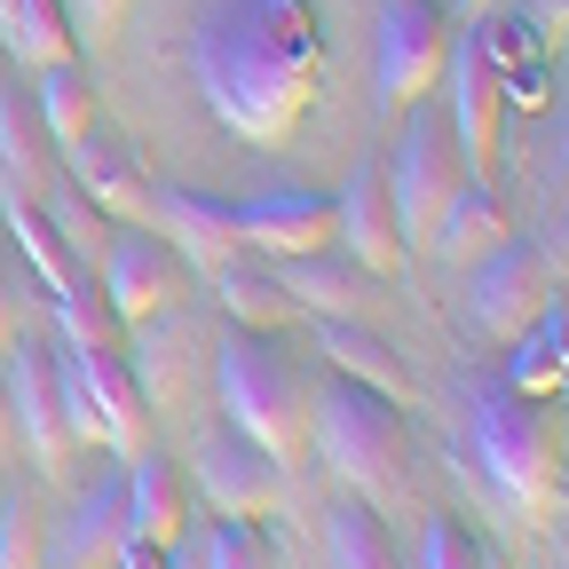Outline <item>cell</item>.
Segmentation results:
<instances>
[{"instance_id":"obj_14","label":"cell","mask_w":569,"mask_h":569,"mask_svg":"<svg viewBox=\"0 0 569 569\" xmlns=\"http://www.w3.org/2000/svg\"><path fill=\"white\" fill-rule=\"evenodd\" d=\"M56 159H63V182L80 190L96 213H111V222H134V213H142V182H151V174H142V151L119 127L96 119L88 134H71Z\"/></svg>"},{"instance_id":"obj_16","label":"cell","mask_w":569,"mask_h":569,"mask_svg":"<svg viewBox=\"0 0 569 569\" xmlns=\"http://www.w3.org/2000/svg\"><path fill=\"white\" fill-rule=\"evenodd\" d=\"M332 238H340L348 261H365L372 277H388V269L403 261V230H396L380 159H356V174L340 182V198H332Z\"/></svg>"},{"instance_id":"obj_36","label":"cell","mask_w":569,"mask_h":569,"mask_svg":"<svg viewBox=\"0 0 569 569\" xmlns=\"http://www.w3.org/2000/svg\"><path fill=\"white\" fill-rule=\"evenodd\" d=\"M24 325V293H17V261H9V238H0V340Z\"/></svg>"},{"instance_id":"obj_2","label":"cell","mask_w":569,"mask_h":569,"mask_svg":"<svg viewBox=\"0 0 569 569\" xmlns=\"http://www.w3.org/2000/svg\"><path fill=\"white\" fill-rule=\"evenodd\" d=\"M213 396H222V419L246 427L261 451L293 459L309 443V388L293 372V356H284L261 325L222 332V348H213Z\"/></svg>"},{"instance_id":"obj_33","label":"cell","mask_w":569,"mask_h":569,"mask_svg":"<svg viewBox=\"0 0 569 569\" xmlns=\"http://www.w3.org/2000/svg\"><path fill=\"white\" fill-rule=\"evenodd\" d=\"M569 190V103H546V142H538V198L553 206Z\"/></svg>"},{"instance_id":"obj_6","label":"cell","mask_w":569,"mask_h":569,"mask_svg":"<svg viewBox=\"0 0 569 569\" xmlns=\"http://www.w3.org/2000/svg\"><path fill=\"white\" fill-rule=\"evenodd\" d=\"M380 174H388V206H396L403 246H427V238H436V222H443V206H451V190L467 182V159H459V134H451V119H443V96L403 103L396 151L380 159Z\"/></svg>"},{"instance_id":"obj_32","label":"cell","mask_w":569,"mask_h":569,"mask_svg":"<svg viewBox=\"0 0 569 569\" xmlns=\"http://www.w3.org/2000/svg\"><path fill=\"white\" fill-rule=\"evenodd\" d=\"M419 569H482V546L451 515H427L419 522Z\"/></svg>"},{"instance_id":"obj_15","label":"cell","mask_w":569,"mask_h":569,"mask_svg":"<svg viewBox=\"0 0 569 569\" xmlns=\"http://www.w3.org/2000/svg\"><path fill=\"white\" fill-rule=\"evenodd\" d=\"M134 222L167 230V246H174V253H190L198 269L246 253V246H238V206L198 198V190H182V182H142V213H134Z\"/></svg>"},{"instance_id":"obj_41","label":"cell","mask_w":569,"mask_h":569,"mask_svg":"<svg viewBox=\"0 0 569 569\" xmlns=\"http://www.w3.org/2000/svg\"><path fill=\"white\" fill-rule=\"evenodd\" d=\"M561 396H569V388H561Z\"/></svg>"},{"instance_id":"obj_18","label":"cell","mask_w":569,"mask_h":569,"mask_svg":"<svg viewBox=\"0 0 569 569\" xmlns=\"http://www.w3.org/2000/svg\"><path fill=\"white\" fill-rule=\"evenodd\" d=\"M269 277H277V293L293 301V309H317V317H356V301H365V284H372L365 261L325 253V246L317 253H277Z\"/></svg>"},{"instance_id":"obj_31","label":"cell","mask_w":569,"mask_h":569,"mask_svg":"<svg viewBox=\"0 0 569 569\" xmlns=\"http://www.w3.org/2000/svg\"><path fill=\"white\" fill-rule=\"evenodd\" d=\"M198 569H277V561H269V546L246 515H213L198 530Z\"/></svg>"},{"instance_id":"obj_39","label":"cell","mask_w":569,"mask_h":569,"mask_svg":"<svg viewBox=\"0 0 569 569\" xmlns=\"http://www.w3.org/2000/svg\"><path fill=\"white\" fill-rule=\"evenodd\" d=\"M451 9H459V17H490V9H498V0H451Z\"/></svg>"},{"instance_id":"obj_11","label":"cell","mask_w":569,"mask_h":569,"mask_svg":"<svg viewBox=\"0 0 569 569\" xmlns=\"http://www.w3.org/2000/svg\"><path fill=\"white\" fill-rule=\"evenodd\" d=\"M96 284H103V301H111L119 325H142V317H159L182 293V253L159 230H142V222H111V246L96 261Z\"/></svg>"},{"instance_id":"obj_21","label":"cell","mask_w":569,"mask_h":569,"mask_svg":"<svg viewBox=\"0 0 569 569\" xmlns=\"http://www.w3.org/2000/svg\"><path fill=\"white\" fill-rule=\"evenodd\" d=\"M507 388H515V396H538V403L569 388V301H546V309L515 332Z\"/></svg>"},{"instance_id":"obj_9","label":"cell","mask_w":569,"mask_h":569,"mask_svg":"<svg viewBox=\"0 0 569 569\" xmlns=\"http://www.w3.org/2000/svg\"><path fill=\"white\" fill-rule=\"evenodd\" d=\"M443 56H451V9L443 0H380V24H372V96H380V111L419 103L443 80Z\"/></svg>"},{"instance_id":"obj_17","label":"cell","mask_w":569,"mask_h":569,"mask_svg":"<svg viewBox=\"0 0 569 569\" xmlns=\"http://www.w3.org/2000/svg\"><path fill=\"white\" fill-rule=\"evenodd\" d=\"M238 246H253L261 261L332 246V198L325 190H261V198H246L238 206Z\"/></svg>"},{"instance_id":"obj_37","label":"cell","mask_w":569,"mask_h":569,"mask_svg":"<svg viewBox=\"0 0 569 569\" xmlns=\"http://www.w3.org/2000/svg\"><path fill=\"white\" fill-rule=\"evenodd\" d=\"M167 569H198V530H182V538L167 546Z\"/></svg>"},{"instance_id":"obj_22","label":"cell","mask_w":569,"mask_h":569,"mask_svg":"<svg viewBox=\"0 0 569 569\" xmlns=\"http://www.w3.org/2000/svg\"><path fill=\"white\" fill-rule=\"evenodd\" d=\"M498 238H507V206H498V190H490V174H467L459 190H451V206H443V222H436V238H427V253H443V261H482Z\"/></svg>"},{"instance_id":"obj_12","label":"cell","mask_w":569,"mask_h":569,"mask_svg":"<svg viewBox=\"0 0 569 569\" xmlns=\"http://www.w3.org/2000/svg\"><path fill=\"white\" fill-rule=\"evenodd\" d=\"M127 538L134 530H127V459H119L63 498V515L48 522V569H111Z\"/></svg>"},{"instance_id":"obj_26","label":"cell","mask_w":569,"mask_h":569,"mask_svg":"<svg viewBox=\"0 0 569 569\" xmlns=\"http://www.w3.org/2000/svg\"><path fill=\"white\" fill-rule=\"evenodd\" d=\"M0 40H9V56H17L24 71H40V63H56V56L80 48V32H71V17H63V0H0Z\"/></svg>"},{"instance_id":"obj_3","label":"cell","mask_w":569,"mask_h":569,"mask_svg":"<svg viewBox=\"0 0 569 569\" xmlns=\"http://www.w3.org/2000/svg\"><path fill=\"white\" fill-rule=\"evenodd\" d=\"M467 436H475L482 475L507 490L522 515H553V498H561V436H553V419H546L538 396H515L507 380L475 388Z\"/></svg>"},{"instance_id":"obj_20","label":"cell","mask_w":569,"mask_h":569,"mask_svg":"<svg viewBox=\"0 0 569 569\" xmlns=\"http://www.w3.org/2000/svg\"><path fill=\"white\" fill-rule=\"evenodd\" d=\"M182 522H190V482H182L151 443H142V451L127 459V530H134L142 546H174Z\"/></svg>"},{"instance_id":"obj_25","label":"cell","mask_w":569,"mask_h":569,"mask_svg":"<svg viewBox=\"0 0 569 569\" xmlns=\"http://www.w3.org/2000/svg\"><path fill=\"white\" fill-rule=\"evenodd\" d=\"M32 111H40V127L56 134V151L103 119V111H96V80L80 71V56H56V63L32 71Z\"/></svg>"},{"instance_id":"obj_7","label":"cell","mask_w":569,"mask_h":569,"mask_svg":"<svg viewBox=\"0 0 569 569\" xmlns=\"http://www.w3.org/2000/svg\"><path fill=\"white\" fill-rule=\"evenodd\" d=\"M0 396H9V436L24 443V459L63 482L71 467V427H63V380H56V325H17L0 340Z\"/></svg>"},{"instance_id":"obj_29","label":"cell","mask_w":569,"mask_h":569,"mask_svg":"<svg viewBox=\"0 0 569 569\" xmlns=\"http://www.w3.org/2000/svg\"><path fill=\"white\" fill-rule=\"evenodd\" d=\"M40 213H48V222H56V238L71 246V261H80L88 277H96V261H103V246H111V213H96L80 190H71L63 174L40 190Z\"/></svg>"},{"instance_id":"obj_27","label":"cell","mask_w":569,"mask_h":569,"mask_svg":"<svg viewBox=\"0 0 569 569\" xmlns=\"http://www.w3.org/2000/svg\"><path fill=\"white\" fill-rule=\"evenodd\" d=\"M325 569H396V546H388V522L372 515V498L325 507Z\"/></svg>"},{"instance_id":"obj_23","label":"cell","mask_w":569,"mask_h":569,"mask_svg":"<svg viewBox=\"0 0 569 569\" xmlns=\"http://www.w3.org/2000/svg\"><path fill=\"white\" fill-rule=\"evenodd\" d=\"M0 230H9V246H17V261L24 269H40V284H48V301L56 293H71L88 269L71 261V246L56 238V222L40 213V198H24V190H0Z\"/></svg>"},{"instance_id":"obj_8","label":"cell","mask_w":569,"mask_h":569,"mask_svg":"<svg viewBox=\"0 0 569 569\" xmlns=\"http://www.w3.org/2000/svg\"><path fill=\"white\" fill-rule=\"evenodd\" d=\"M546 301H553V261H546L538 238H515V230H507L482 261H467V293H459L467 332H482V340H515Z\"/></svg>"},{"instance_id":"obj_1","label":"cell","mask_w":569,"mask_h":569,"mask_svg":"<svg viewBox=\"0 0 569 569\" xmlns=\"http://www.w3.org/2000/svg\"><path fill=\"white\" fill-rule=\"evenodd\" d=\"M190 80L206 111L238 142H293L325 80V24L317 0H198L190 17Z\"/></svg>"},{"instance_id":"obj_19","label":"cell","mask_w":569,"mask_h":569,"mask_svg":"<svg viewBox=\"0 0 569 569\" xmlns=\"http://www.w3.org/2000/svg\"><path fill=\"white\" fill-rule=\"evenodd\" d=\"M56 174H63V159H56V134L32 111V88H0V190L40 198Z\"/></svg>"},{"instance_id":"obj_35","label":"cell","mask_w":569,"mask_h":569,"mask_svg":"<svg viewBox=\"0 0 569 569\" xmlns=\"http://www.w3.org/2000/svg\"><path fill=\"white\" fill-rule=\"evenodd\" d=\"M538 246H546V261H553V269H569V190L553 198V213L538 222Z\"/></svg>"},{"instance_id":"obj_34","label":"cell","mask_w":569,"mask_h":569,"mask_svg":"<svg viewBox=\"0 0 569 569\" xmlns=\"http://www.w3.org/2000/svg\"><path fill=\"white\" fill-rule=\"evenodd\" d=\"M63 17H71V32H88V40H103L119 17H127V0H63Z\"/></svg>"},{"instance_id":"obj_38","label":"cell","mask_w":569,"mask_h":569,"mask_svg":"<svg viewBox=\"0 0 569 569\" xmlns=\"http://www.w3.org/2000/svg\"><path fill=\"white\" fill-rule=\"evenodd\" d=\"M538 17L546 24H569V0H538Z\"/></svg>"},{"instance_id":"obj_5","label":"cell","mask_w":569,"mask_h":569,"mask_svg":"<svg viewBox=\"0 0 569 569\" xmlns=\"http://www.w3.org/2000/svg\"><path fill=\"white\" fill-rule=\"evenodd\" d=\"M56 380H63V427L71 443L134 459L142 451V427H151V403L134 388V365L119 340H63L56 332Z\"/></svg>"},{"instance_id":"obj_24","label":"cell","mask_w":569,"mask_h":569,"mask_svg":"<svg viewBox=\"0 0 569 569\" xmlns=\"http://www.w3.org/2000/svg\"><path fill=\"white\" fill-rule=\"evenodd\" d=\"M317 356H325L340 380H365V388H380V396H396V403H403V388H411L403 365H396V348H388L380 332H365L356 317H325V325H317Z\"/></svg>"},{"instance_id":"obj_40","label":"cell","mask_w":569,"mask_h":569,"mask_svg":"<svg viewBox=\"0 0 569 569\" xmlns=\"http://www.w3.org/2000/svg\"><path fill=\"white\" fill-rule=\"evenodd\" d=\"M482 569H498V561H490V553H482Z\"/></svg>"},{"instance_id":"obj_28","label":"cell","mask_w":569,"mask_h":569,"mask_svg":"<svg viewBox=\"0 0 569 569\" xmlns=\"http://www.w3.org/2000/svg\"><path fill=\"white\" fill-rule=\"evenodd\" d=\"M213 293H222V309H230V325H261V332H277L284 317H293V301L277 293V277H269V261L253 253H230V261H213Z\"/></svg>"},{"instance_id":"obj_30","label":"cell","mask_w":569,"mask_h":569,"mask_svg":"<svg viewBox=\"0 0 569 569\" xmlns=\"http://www.w3.org/2000/svg\"><path fill=\"white\" fill-rule=\"evenodd\" d=\"M0 569H48V530L32 507V482L0 490Z\"/></svg>"},{"instance_id":"obj_4","label":"cell","mask_w":569,"mask_h":569,"mask_svg":"<svg viewBox=\"0 0 569 569\" xmlns=\"http://www.w3.org/2000/svg\"><path fill=\"white\" fill-rule=\"evenodd\" d=\"M309 443L372 507L403 482V411H396V396H380L365 380H332V388L309 396Z\"/></svg>"},{"instance_id":"obj_13","label":"cell","mask_w":569,"mask_h":569,"mask_svg":"<svg viewBox=\"0 0 569 569\" xmlns=\"http://www.w3.org/2000/svg\"><path fill=\"white\" fill-rule=\"evenodd\" d=\"M443 119L459 134L467 174H490L498 167V119H507V103H498V71H490L475 24L451 32V56H443Z\"/></svg>"},{"instance_id":"obj_10","label":"cell","mask_w":569,"mask_h":569,"mask_svg":"<svg viewBox=\"0 0 569 569\" xmlns=\"http://www.w3.org/2000/svg\"><path fill=\"white\" fill-rule=\"evenodd\" d=\"M277 482H284V459L277 451H261L246 427H206V436L190 443V490L206 498L213 515H269L277 507Z\"/></svg>"}]
</instances>
